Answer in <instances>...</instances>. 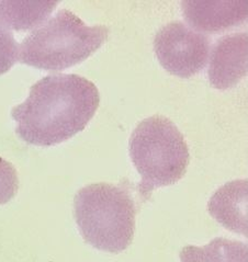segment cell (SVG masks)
<instances>
[{
  "label": "cell",
  "mask_w": 248,
  "mask_h": 262,
  "mask_svg": "<svg viewBox=\"0 0 248 262\" xmlns=\"http://www.w3.org/2000/svg\"><path fill=\"white\" fill-rule=\"evenodd\" d=\"M99 104L94 82L76 74H55L35 82L26 101L11 110V117L22 141L51 147L84 130Z\"/></svg>",
  "instance_id": "6da1fadb"
},
{
  "label": "cell",
  "mask_w": 248,
  "mask_h": 262,
  "mask_svg": "<svg viewBox=\"0 0 248 262\" xmlns=\"http://www.w3.org/2000/svg\"><path fill=\"white\" fill-rule=\"evenodd\" d=\"M136 205L127 184L92 183L74 199V217L84 241L110 253H121L133 242Z\"/></svg>",
  "instance_id": "7a4b0ae2"
},
{
  "label": "cell",
  "mask_w": 248,
  "mask_h": 262,
  "mask_svg": "<svg viewBox=\"0 0 248 262\" xmlns=\"http://www.w3.org/2000/svg\"><path fill=\"white\" fill-rule=\"evenodd\" d=\"M108 37L109 29L106 26H87L78 15L61 9L23 38L18 59L44 71H64L86 60Z\"/></svg>",
  "instance_id": "3957f363"
},
{
  "label": "cell",
  "mask_w": 248,
  "mask_h": 262,
  "mask_svg": "<svg viewBox=\"0 0 248 262\" xmlns=\"http://www.w3.org/2000/svg\"><path fill=\"white\" fill-rule=\"evenodd\" d=\"M129 154L141 174L138 193L143 201L151 198L155 189L179 182L190 161L182 133L172 120L159 114L138 123L130 137Z\"/></svg>",
  "instance_id": "277c9868"
},
{
  "label": "cell",
  "mask_w": 248,
  "mask_h": 262,
  "mask_svg": "<svg viewBox=\"0 0 248 262\" xmlns=\"http://www.w3.org/2000/svg\"><path fill=\"white\" fill-rule=\"evenodd\" d=\"M154 51L169 74L188 79L204 68L210 41L183 22L173 21L161 27L155 35Z\"/></svg>",
  "instance_id": "5b68a950"
},
{
  "label": "cell",
  "mask_w": 248,
  "mask_h": 262,
  "mask_svg": "<svg viewBox=\"0 0 248 262\" xmlns=\"http://www.w3.org/2000/svg\"><path fill=\"white\" fill-rule=\"evenodd\" d=\"M247 32L224 35L215 43L208 69L209 81L215 89L233 88L247 76Z\"/></svg>",
  "instance_id": "8992f818"
},
{
  "label": "cell",
  "mask_w": 248,
  "mask_h": 262,
  "mask_svg": "<svg viewBox=\"0 0 248 262\" xmlns=\"http://www.w3.org/2000/svg\"><path fill=\"white\" fill-rule=\"evenodd\" d=\"M184 19L198 32L220 33L237 27L246 19L248 3L244 2H182Z\"/></svg>",
  "instance_id": "52a82bcc"
},
{
  "label": "cell",
  "mask_w": 248,
  "mask_h": 262,
  "mask_svg": "<svg viewBox=\"0 0 248 262\" xmlns=\"http://www.w3.org/2000/svg\"><path fill=\"white\" fill-rule=\"evenodd\" d=\"M247 179L224 184L211 196L208 211L231 232L247 237Z\"/></svg>",
  "instance_id": "ba28073f"
},
{
  "label": "cell",
  "mask_w": 248,
  "mask_h": 262,
  "mask_svg": "<svg viewBox=\"0 0 248 262\" xmlns=\"http://www.w3.org/2000/svg\"><path fill=\"white\" fill-rule=\"evenodd\" d=\"M180 262H248L247 244L218 237L203 247L185 246Z\"/></svg>",
  "instance_id": "9c48e42d"
},
{
  "label": "cell",
  "mask_w": 248,
  "mask_h": 262,
  "mask_svg": "<svg viewBox=\"0 0 248 262\" xmlns=\"http://www.w3.org/2000/svg\"><path fill=\"white\" fill-rule=\"evenodd\" d=\"M58 2H0V19L11 31H27L38 27Z\"/></svg>",
  "instance_id": "30bf717a"
},
{
  "label": "cell",
  "mask_w": 248,
  "mask_h": 262,
  "mask_svg": "<svg viewBox=\"0 0 248 262\" xmlns=\"http://www.w3.org/2000/svg\"><path fill=\"white\" fill-rule=\"evenodd\" d=\"M18 53L19 46L12 31L0 19V75L10 71L18 60Z\"/></svg>",
  "instance_id": "8fae6325"
},
{
  "label": "cell",
  "mask_w": 248,
  "mask_h": 262,
  "mask_svg": "<svg viewBox=\"0 0 248 262\" xmlns=\"http://www.w3.org/2000/svg\"><path fill=\"white\" fill-rule=\"evenodd\" d=\"M19 190L18 172L9 161L0 157V205L6 204L15 196Z\"/></svg>",
  "instance_id": "7c38bea8"
}]
</instances>
